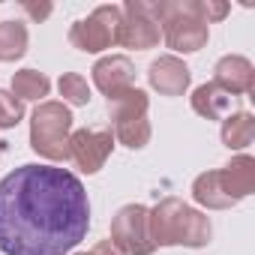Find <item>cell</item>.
<instances>
[{"label":"cell","mask_w":255,"mask_h":255,"mask_svg":"<svg viewBox=\"0 0 255 255\" xmlns=\"http://www.w3.org/2000/svg\"><path fill=\"white\" fill-rule=\"evenodd\" d=\"M90 228L84 183L57 165L27 162L0 180V252L66 255Z\"/></svg>","instance_id":"1"},{"label":"cell","mask_w":255,"mask_h":255,"mask_svg":"<svg viewBox=\"0 0 255 255\" xmlns=\"http://www.w3.org/2000/svg\"><path fill=\"white\" fill-rule=\"evenodd\" d=\"M150 12L171 51L192 54L207 45L210 30L198 15V0H159L150 3Z\"/></svg>","instance_id":"2"},{"label":"cell","mask_w":255,"mask_h":255,"mask_svg":"<svg viewBox=\"0 0 255 255\" xmlns=\"http://www.w3.org/2000/svg\"><path fill=\"white\" fill-rule=\"evenodd\" d=\"M72 111L63 102H39L33 117H30V147L51 159V162H63L69 159V135H72Z\"/></svg>","instance_id":"3"},{"label":"cell","mask_w":255,"mask_h":255,"mask_svg":"<svg viewBox=\"0 0 255 255\" xmlns=\"http://www.w3.org/2000/svg\"><path fill=\"white\" fill-rule=\"evenodd\" d=\"M147 108H150V96L141 87H129L117 96L108 99V117L114 126V138L129 147V150H141L150 144V120H147Z\"/></svg>","instance_id":"4"},{"label":"cell","mask_w":255,"mask_h":255,"mask_svg":"<svg viewBox=\"0 0 255 255\" xmlns=\"http://www.w3.org/2000/svg\"><path fill=\"white\" fill-rule=\"evenodd\" d=\"M123 24V9L114 3L96 6L87 18H78L69 27V45L87 54H99L111 45H117V33Z\"/></svg>","instance_id":"5"},{"label":"cell","mask_w":255,"mask_h":255,"mask_svg":"<svg viewBox=\"0 0 255 255\" xmlns=\"http://www.w3.org/2000/svg\"><path fill=\"white\" fill-rule=\"evenodd\" d=\"M111 240L126 255H153L156 243L150 237V210L144 204H126L111 219Z\"/></svg>","instance_id":"6"},{"label":"cell","mask_w":255,"mask_h":255,"mask_svg":"<svg viewBox=\"0 0 255 255\" xmlns=\"http://www.w3.org/2000/svg\"><path fill=\"white\" fill-rule=\"evenodd\" d=\"M120 9H123V24H120V33H117V45L135 48V51H147V48L159 45L162 30L153 21L147 0H126Z\"/></svg>","instance_id":"7"},{"label":"cell","mask_w":255,"mask_h":255,"mask_svg":"<svg viewBox=\"0 0 255 255\" xmlns=\"http://www.w3.org/2000/svg\"><path fill=\"white\" fill-rule=\"evenodd\" d=\"M111 150H114V132L111 129H75L69 135V159L84 174L102 171Z\"/></svg>","instance_id":"8"},{"label":"cell","mask_w":255,"mask_h":255,"mask_svg":"<svg viewBox=\"0 0 255 255\" xmlns=\"http://www.w3.org/2000/svg\"><path fill=\"white\" fill-rule=\"evenodd\" d=\"M186 207L189 204H183L180 198H162L150 210V237L156 246H180Z\"/></svg>","instance_id":"9"},{"label":"cell","mask_w":255,"mask_h":255,"mask_svg":"<svg viewBox=\"0 0 255 255\" xmlns=\"http://www.w3.org/2000/svg\"><path fill=\"white\" fill-rule=\"evenodd\" d=\"M93 84L108 99L117 96V93H123V90H129V87H135V66H132V60L123 57V54H108V57L96 60V66H93Z\"/></svg>","instance_id":"10"},{"label":"cell","mask_w":255,"mask_h":255,"mask_svg":"<svg viewBox=\"0 0 255 255\" xmlns=\"http://www.w3.org/2000/svg\"><path fill=\"white\" fill-rule=\"evenodd\" d=\"M147 81H150V87H153L159 96H183V93L189 90L192 72H189V66H186L180 57L165 54V57H159V60L150 63Z\"/></svg>","instance_id":"11"},{"label":"cell","mask_w":255,"mask_h":255,"mask_svg":"<svg viewBox=\"0 0 255 255\" xmlns=\"http://www.w3.org/2000/svg\"><path fill=\"white\" fill-rule=\"evenodd\" d=\"M213 84H219L231 96L252 93V87H255V66L243 54H225L213 66Z\"/></svg>","instance_id":"12"},{"label":"cell","mask_w":255,"mask_h":255,"mask_svg":"<svg viewBox=\"0 0 255 255\" xmlns=\"http://www.w3.org/2000/svg\"><path fill=\"white\" fill-rule=\"evenodd\" d=\"M219 180H222V189L234 201H243L246 195L255 192V159L246 153L234 156L225 168H219Z\"/></svg>","instance_id":"13"},{"label":"cell","mask_w":255,"mask_h":255,"mask_svg":"<svg viewBox=\"0 0 255 255\" xmlns=\"http://www.w3.org/2000/svg\"><path fill=\"white\" fill-rule=\"evenodd\" d=\"M231 105H234V96L225 93L219 84L207 81V84H198L192 90V111L201 114L204 120H225L231 114Z\"/></svg>","instance_id":"14"},{"label":"cell","mask_w":255,"mask_h":255,"mask_svg":"<svg viewBox=\"0 0 255 255\" xmlns=\"http://www.w3.org/2000/svg\"><path fill=\"white\" fill-rule=\"evenodd\" d=\"M192 198H195L201 207H207V210H228V207L240 204V201H234V198L222 189L219 171H204V174H198L195 183H192Z\"/></svg>","instance_id":"15"},{"label":"cell","mask_w":255,"mask_h":255,"mask_svg":"<svg viewBox=\"0 0 255 255\" xmlns=\"http://www.w3.org/2000/svg\"><path fill=\"white\" fill-rule=\"evenodd\" d=\"M255 141V117L249 111H231L222 120V144L228 150H246Z\"/></svg>","instance_id":"16"},{"label":"cell","mask_w":255,"mask_h":255,"mask_svg":"<svg viewBox=\"0 0 255 255\" xmlns=\"http://www.w3.org/2000/svg\"><path fill=\"white\" fill-rule=\"evenodd\" d=\"M27 27L21 21H0V63H12L27 54Z\"/></svg>","instance_id":"17"},{"label":"cell","mask_w":255,"mask_h":255,"mask_svg":"<svg viewBox=\"0 0 255 255\" xmlns=\"http://www.w3.org/2000/svg\"><path fill=\"white\" fill-rule=\"evenodd\" d=\"M12 93L24 102V99H36V102H45V96L51 93V78L45 72H36V69H18L12 75Z\"/></svg>","instance_id":"18"},{"label":"cell","mask_w":255,"mask_h":255,"mask_svg":"<svg viewBox=\"0 0 255 255\" xmlns=\"http://www.w3.org/2000/svg\"><path fill=\"white\" fill-rule=\"evenodd\" d=\"M57 90H60L63 102H69V105H87L90 102V84L78 72H63L57 81Z\"/></svg>","instance_id":"19"},{"label":"cell","mask_w":255,"mask_h":255,"mask_svg":"<svg viewBox=\"0 0 255 255\" xmlns=\"http://www.w3.org/2000/svg\"><path fill=\"white\" fill-rule=\"evenodd\" d=\"M24 117V102L12 90H0V129H12Z\"/></svg>","instance_id":"20"},{"label":"cell","mask_w":255,"mask_h":255,"mask_svg":"<svg viewBox=\"0 0 255 255\" xmlns=\"http://www.w3.org/2000/svg\"><path fill=\"white\" fill-rule=\"evenodd\" d=\"M231 12L228 3H219V0H198V15L204 24H213V21H222L225 15Z\"/></svg>","instance_id":"21"},{"label":"cell","mask_w":255,"mask_h":255,"mask_svg":"<svg viewBox=\"0 0 255 255\" xmlns=\"http://www.w3.org/2000/svg\"><path fill=\"white\" fill-rule=\"evenodd\" d=\"M21 9H24L33 21H45V18L54 12V6L48 3V0H42V3H33V0H21Z\"/></svg>","instance_id":"22"},{"label":"cell","mask_w":255,"mask_h":255,"mask_svg":"<svg viewBox=\"0 0 255 255\" xmlns=\"http://www.w3.org/2000/svg\"><path fill=\"white\" fill-rule=\"evenodd\" d=\"M90 255H126V252H123V249L108 237V240H99V243L93 246V252H90Z\"/></svg>","instance_id":"23"},{"label":"cell","mask_w":255,"mask_h":255,"mask_svg":"<svg viewBox=\"0 0 255 255\" xmlns=\"http://www.w3.org/2000/svg\"><path fill=\"white\" fill-rule=\"evenodd\" d=\"M72 255H90V252H72Z\"/></svg>","instance_id":"24"}]
</instances>
